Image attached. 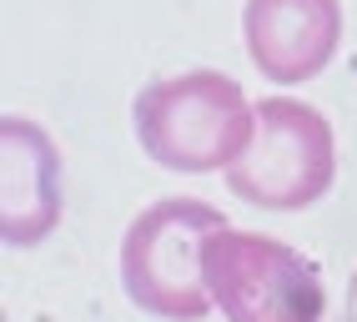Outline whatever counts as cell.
Instances as JSON below:
<instances>
[{"mask_svg": "<svg viewBox=\"0 0 357 322\" xmlns=\"http://www.w3.org/2000/svg\"><path fill=\"white\" fill-rule=\"evenodd\" d=\"M131 121H136L141 151L161 171L206 176L242 156L257 111L247 106L242 86L231 76L197 66V71L141 86L131 101Z\"/></svg>", "mask_w": 357, "mask_h": 322, "instance_id": "6da1fadb", "label": "cell"}, {"mask_svg": "<svg viewBox=\"0 0 357 322\" xmlns=\"http://www.w3.org/2000/svg\"><path fill=\"white\" fill-rule=\"evenodd\" d=\"M231 227L211 201L197 197H161L141 206L121 237V287L126 297L166 322H202L211 307L206 292V242L211 232Z\"/></svg>", "mask_w": 357, "mask_h": 322, "instance_id": "7a4b0ae2", "label": "cell"}, {"mask_svg": "<svg viewBox=\"0 0 357 322\" xmlns=\"http://www.w3.org/2000/svg\"><path fill=\"white\" fill-rule=\"evenodd\" d=\"M337 176L332 121L297 96H267L242 156L227 167V187L261 212H302L327 197Z\"/></svg>", "mask_w": 357, "mask_h": 322, "instance_id": "3957f363", "label": "cell"}, {"mask_svg": "<svg viewBox=\"0 0 357 322\" xmlns=\"http://www.w3.org/2000/svg\"><path fill=\"white\" fill-rule=\"evenodd\" d=\"M202 272L227 322H322L327 292L317 267L277 237L222 227L206 242Z\"/></svg>", "mask_w": 357, "mask_h": 322, "instance_id": "277c9868", "label": "cell"}, {"mask_svg": "<svg viewBox=\"0 0 357 322\" xmlns=\"http://www.w3.org/2000/svg\"><path fill=\"white\" fill-rule=\"evenodd\" d=\"M242 36L252 66L267 81H312L337 56L342 6L337 0H247Z\"/></svg>", "mask_w": 357, "mask_h": 322, "instance_id": "5b68a950", "label": "cell"}, {"mask_svg": "<svg viewBox=\"0 0 357 322\" xmlns=\"http://www.w3.org/2000/svg\"><path fill=\"white\" fill-rule=\"evenodd\" d=\"M61 222V151L31 116H0V237L36 247Z\"/></svg>", "mask_w": 357, "mask_h": 322, "instance_id": "8992f818", "label": "cell"}]
</instances>
